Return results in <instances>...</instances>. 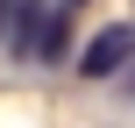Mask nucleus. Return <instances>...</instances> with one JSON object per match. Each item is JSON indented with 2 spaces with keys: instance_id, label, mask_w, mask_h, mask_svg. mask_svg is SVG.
Returning a JSON list of instances; mask_svg holds the SVG:
<instances>
[{
  "instance_id": "f257e3e1",
  "label": "nucleus",
  "mask_w": 135,
  "mask_h": 128,
  "mask_svg": "<svg viewBox=\"0 0 135 128\" xmlns=\"http://www.w3.org/2000/svg\"><path fill=\"white\" fill-rule=\"evenodd\" d=\"M128 57H135V21H114V29H100V36L78 50V71H85V78H114Z\"/></svg>"
},
{
  "instance_id": "f03ea898",
  "label": "nucleus",
  "mask_w": 135,
  "mask_h": 128,
  "mask_svg": "<svg viewBox=\"0 0 135 128\" xmlns=\"http://www.w3.org/2000/svg\"><path fill=\"white\" fill-rule=\"evenodd\" d=\"M28 50H36L43 64H57V57L71 50V14H64V7H50V14H36V29H28Z\"/></svg>"
},
{
  "instance_id": "7ed1b4c3",
  "label": "nucleus",
  "mask_w": 135,
  "mask_h": 128,
  "mask_svg": "<svg viewBox=\"0 0 135 128\" xmlns=\"http://www.w3.org/2000/svg\"><path fill=\"white\" fill-rule=\"evenodd\" d=\"M21 21H36V0H0V36H7L14 50H21V36H28Z\"/></svg>"
}]
</instances>
